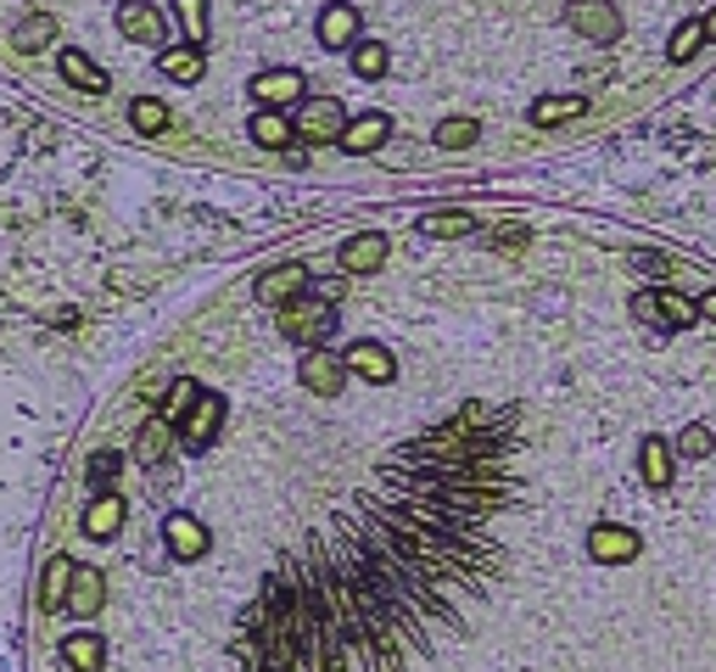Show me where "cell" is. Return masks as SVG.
Returning a JSON list of instances; mask_svg holds the SVG:
<instances>
[{"instance_id":"14","label":"cell","mask_w":716,"mask_h":672,"mask_svg":"<svg viewBox=\"0 0 716 672\" xmlns=\"http://www.w3.org/2000/svg\"><path fill=\"white\" fill-rule=\"evenodd\" d=\"M387 264V235H352L347 246H341V270L347 275H370V270H381Z\"/></svg>"},{"instance_id":"28","label":"cell","mask_w":716,"mask_h":672,"mask_svg":"<svg viewBox=\"0 0 716 672\" xmlns=\"http://www.w3.org/2000/svg\"><path fill=\"white\" fill-rule=\"evenodd\" d=\"M476 135H482L476 118H442V124H436V146H448V151H465Z\"/></svg>"},{"instance_id":"15","label":"cell","mask_w":716,"mask_h":672,"mask_svg":"<svg viewBox=\"0 0 716 672\" xmlns=\"http://www.w3.org/2000/svg\"><path fill=\"white\" fill-rule=\"evenodd\" d=\"M118 527H124V498L118 493H96L90 498V511H84V533L90 538H118Z\"/></svg>"},{"instance_id":"24","label":"cell","mask_w":716,"mask_h":672,"mask_svg":"<svg viewBox=\"0 0 716 672\" xmlns=\"http://www.w3.org/2000/svg\"><path fill=\"white\" fill-rule=\"evenodd\" d=\"M197 398H202V387H197L191 376H179V381L168 387V403H162V420H168V427H173V420H179V427H186V414L197 409Z\"/></svg>"},{"instance_id":"10","label":"cell","mask_w":716,"mask_h":672,"mask_svg":"<svg viewBox=\"0 0 716 672\" xmlns=\"http://www.w3.org/2000/svg\"><path fill=\"white\" fill-rule=\"evenodd\" d=\"M303 286H308V270L303 264H281V270H268V275H257V303H292V297H303Z\"/></svg>"},{"instance_id":"4","label":"cell","mask_w":716,"mask_h":672,"mask_svg":"<svg viewBox=\"0 0 716 672\" xmlns=\"http://www.w3.org/2000/svg\"><path fill=\"white\" fill-rule=\"evenodd\" d=\"M297 381H303L314 398H341L347 359H341V354H325V348H308V354H303V365H297Z\"/></svg>"},{"instance_id":"20","label":"cell","mask_w":716,"mask_h":672,"mask_svg":"<svg viewBox=\"0 0 716 672\" xmlns=\"http://www.w3.org/2000/svg\"><path fill=\"white\" fill-rule=\"evenodd\" d=\"M102 600H107V582H102V571H78V577H73V588H67V611H73V617H96V611H102Z\"/></svg>"},{"instance_id":"23","label":"cell","mask_w":716,"mask_h":672,"mask_svg":"<svg viewBox=\"0 0 716 672\" xmlns=\"http://www.w3.org/2000/svg\"><path fill=\"white\" fill-rule=\"evenodd\" d=\"M157 67H162L168 78H179V84H197V78H202V45H179V51H162V56H157Z\"/></svg>"},{"instance_id":"41","label":"cell","mask_w":716,"mask_h":672,"mask_svg":"<svg viewBox=\"0 0 716 672\" xmlns=\"http://www.w3.org/2000/svg\"><path fill=\"white\" fill-rule=\"evenodd\" d=\"M705 40H716V7H710V18H705Z\"/></svg>"},{"instance_id":"3","label":"cell","mask_w":716,"mask_h":672,"mask_svg":"<svg viewBox=\"0 0 716 672\" xmlns=\"http://www.w3.org/2000/svg\"><path fill=\"white\" fill-rule=\"evenodd\" d=\"M566 23H571L582 40H593V45H615V40H621V12L610 7V0H571Z\"/></svg>"},{"instance_id":"29","label":"cell","mask_w":716,"mask_h":672,"mask_svg":"<svg viewBox=\"0 0 716 672\" xmlns=\"http://www.w3.org/2000/svg\"><path fill=\"white\" fill-rule=\"evenodd\" d=\"M162 449H168V420L157 414L151 427L140 432V443H135V460H140V465H157V460H162Z\"/></svg>"},{"instance_id":"31","label":"cell","mask_w":716,"mask_h":672,"mask_svg":"<svg viewBox=\"0 0 716 672\" xmlns=\"http://www.w3.org/2000/svg\"><path fill=\"white\" fill-rule=\"evenodd\" d=\"M129 124H135L140 135H157V129H168V107L151 102V96H140V102L129 107Z\"/></svg>"},{"instance_id":"7","label":"cell","mask_w":716,"mask_h":672,"mask_svg":"<svg viewBox=\"0 0 716 672\" xmlns=\"http://www.w3.org/2000/svg\"><path fill=\"white\" fill-rule=\"evenodd\" d=\"M219 427H224V398H213V392H202L197 398V409L186 414V427H179V438H186V449H208L213 438H219Z\"/></svg>"},{"instance_id":"35","label":"cell","mask_w":716,"mask_h":672,"mask_svg":"<svg viewBox=\"0 0 716 672\" xmlns=\"http://www.w3.org/2000/svg\"><path fill=\"white\" fill-rule=\"evenodd\" d=\"M471 224H476L471 213H425V224H420V230H425V235H465Z\"/></svg>"},{"instance_id":"33","label":"cell","mask_w":716,"mask_h":672,"mask_svg":"<svg viewBox=\"0 0 716 672\" xmlns=\"http://www.w3.org/2000/svg\"><path fill=\"white\" fill-rule=\"evenodd\" d=\"M705 45V23H683L672 34V62H694V51Z\"/></svg>"},{"instance_id":"40","label":"cell","mask_w":716,"mask_h":672,"mask_svg":"<svg viewBox=\"0 0 716 672\" xmlns=\"http://www.w3.org/2000/svg\"><path fill=\"white\" fill-rule=\"evenodd\" d=\"M699 314H705V319H716V292H705V297H699Z\"/></svg>"},{"instance_id":"2","label":"cell","mask_w":716,"mask_h":672,"mask_svg":"<svg viewBox=\"0 0 716 672\" xmlns=\"http://www.w3.org/2000/svg\"><path fill=\"white\" fill-rule=\"evenodd\" d=\"M281 330L292 336V343H303V348H325L330 330H336V308L319 303V297H292L281 308Z\"/></svg>"},{"instance_id":"30","label":"cell","mask_w":716,"mask_h":672,"mask_svg":"<svg viewBox=\"0 0 716 672\" xmlns=\"http://www.w3.org/2000/svg\"><path fill=\"white\" fill-rule=\"evenodd\" d=\"M352 73H358V78H381V73H387V45H376V40L352 45Z\"/></svg>"},{"instance_id":"19","label":"cell","mask_w":716,"mask_h":672,"mask_svg":"<svg viewBox=\"0 0 716 672\" xmlns=\"http://www.w3.org/2000/svg\"><path fill=\"white\" fill-rule=\"evenodd\" d=\"M62 661H67L73 672H102L107 644H102L96 633H67V639H62Z\"/></svg>"},{"instance_id":"16","label":"cell","mask_w":716,"mask_h":672,"mask_svg":"<svg viewBox=\"0 0 716 672\" xmlns=\"http://www.w3.org/2000/svg\"><path fill=\"white\" fill-rule=\"evenodd\" d=\"M387 135H392L387 113H365V118H352V124H347V135H341V151L365 157V151H376V146H381Z\"/></svg>"},{"instance_id":"22","label":"cell","mask_w":716,"mask_h":672,"mask_svg":"<svg viewBox=\"0 0 716 672\" xmlns=\"http://www.w3.org/2000/svg\"><path fill=\"white\" fill-rule=\"evenodd\" d=\"M62 78L73 84V91H90V96L107 91V73L90 62V56H78V51H62Z\"/></svg>"},{"instance_id":"8","label":"cell","mask_w":716,"mask_h":672,"mask_svg":"<svg viewBox=\"0 0 716 672\" xmlns=\"http://www.w3.org/2000/svg\"><path fill=\"white\" fill-rule=\"evenodd\" d=\"M252 96H257L268 113H281V107H292V102L303 96V73H297V67H268V73L252 78Z\"/></svg>"},{"instance_id":"37","label":"cell","mask_w":716,"mask_h":672,"mask_svg":"<svg viewBox=\"0 0 716 672\" xmlns=\"http://www.w3.org/2000/svg\"><path fill=\"white\" fill-rule=\"evenodd\" d=\"M633 314H639L644 325H661V292H639V297H633Z\"/></svg>"},{"instance_id":"36","label":"cell","mask_w":716,"mask_h":672,"mask_svg":"<svg viewBox=\"0 0 716 672\" xmlns=\"http://www.w3.org/2000/svg\"><path fill=\"white\" fill-rule=\"evenodd\" d=\"M118 465H124V460H118V454H113V449H102V454H96V460H90V482H96V487H102V493H107V482H113V476H118Z\"/></svg>"},{"instance_id":"39","label":"cell","mask_w":716,"mask_h":672,"mask_svg":"<svg viewBox=\"0 0 716 672\" xmlns=\"http://www.w3.org/2000/svg\"><path fill=\"white\" fill-rule=\"evenodd\" d=\"M314 297H319V303H336V297H341V281H319Z\"/></svg>"},{"instance_id":"6","label":"cell","mask_w":716,"mask_h":672,"mask_svg":"<svg viewBox=\"0 0 716 672\" xmlns=\"http://www.w3.org/2000/svg\"><path fill=\"white\" fill-rule=\"evenodd\" d=\"M639 533L633 527H615V522H604V527H593L588 533V555L593 560H604V566H626V560H639Z\"/></svg>"},{"instance_id":"12","label":"cell","mask_w":716,"mask_h":672,"mask_svg":"<svg viewBox=\"0 0 716 672\" xmlns=\"http://www.w3.org/2000/svg\"><path fill=\"white\" fill-rule=\"evenodd\" d=\"M118 29L129 34V40H140V45H162V12L157 7H146V0H124L118 7Z\"/></svg>"},{"instance_id":"25","label":"cell","mask_w":716,"mask_h":672,"mask_svg":"<svg viewBox=\"0 0 716 672\" xmlns=\"http://www.w3.org/2000/svg\"><path fill=\"white\" fill-rule=\"evenodd\" d=\"M51 40H56V23H51L45 12H34V18H23V23L12 29V45H18V51H45Z\"/></svg>"},{"instance_id":"9","label":"cell","mask_w":716,"mask_h":672,"mask_svg":"<svg viewBox=\"0 0 716 672\" xmlns=\"http://www.w3.org/2000/svg\"><path fill=\"white\" fill-rule=\"evenodd\" d=\"M162 538H168V555H179V560H202L208 555V527L197 516H186V511H173L162 522Z\"/></svg>"},{"instance_id":"1","label":"cell","mask_w":716,"mask_h":672,"mask_svg":"<svg viewBox=\"0 0 716 672\" xmlns=\"http://www.w3.org/2000/svg\"><path fill=\"white\" fill-rule=\"evenodd\" d=\"M520 414L460 403L275 555L235 622V672H414L460 644L509 566Z\"/></svg>"},{"instance_id":"21","label":"cell","mask_w":716,"mask_h":672,"mask_svg":"<svg viewBox=\"0 0 716 672\" xmlns=\"http://www.w3.org/2000/svg\"><path fill=\"white\" fill-rule=\"evenodd\" d=\"M246 135H252L257 146H268V151H281V146H292V135H297V129H292V118H286V113H268V107H263V113H252Z\"/></svg>"},{"instance_id":"17","label":"cell","mask_w":716,"mask_h":672,"mask_svg":"<svg viewBox=\"0 0 716 672\" xmlns=\"http://www.w3.org/2000/svg\"><path fill=\"white\" fill-rule=\"evenodd\" d=\"M639 465H644V482H650V487H672V476H677V449H672L666 438H644Z\"/></svg>"},{"instance_id":"13","label":"cell","mask_w":716,"mask_h":672,"mask_svg":"<svg viewBox=\"0 0 716 672\" xmlns=\"http://www.w3.org/2000/svg\"><path fill=\"white\" fill-rule=\"evenodd\" d=\"M358 40V12L347 7V0H336V7L319 12V45L325 51H347Z\"/></svg>"},{"instance_id":"26","label":"cell","mask_w":716,"mask_h":672,"mask_svg":"<svg viewBox=\"0 0 716 672\" xmlns=\"http://www.w3.org/2000/svg\"><path fill=\"white\" fill-rule=\"evenodd\" d=\"M577 113H588V102L582 96H544V102H537L531 107V124H566V118H577Z\"/></svg>"},{"instance_id":"5","label":"cell","mask_w":716,"mask_h":672,"mask_svg":"<svg viewBox=\"0 0 716 672\" xmlns=\"http://www.w3.org/2000/svg\"><path fill=\"white\" fill-rule=\"evenodd\" d=\"M297 135H308V140H341V135H347L341 102H330V96L303 102V107H297Z\"/></svg>"},{"instance_id":"27","label":"cell","mask_w":716,"mask_h":672,"mask_svg":"<svg viewBox=\"0 0 716 672\" xmlns=\"http://www.w3.org/2000/svg\"><path fill=\"white\" fill-rule=\"evenodd\" d=\"M173 18H179V29H186L191 45L208 40V0H173Z\"/></svg>"},{"instance_id":"38","label":"cell","mask_w":716,"mask_h":672,"mask_svg":"<svg viewBox=\"0 0 716 672\" xmlns=\"http://www.w3.org/2000/svg\"><path fill=\"white\" fill-rule=\"evenodd\" d=\"M633 264L650 270V275H666V259H661V252H633Z\"/></svg>"},{"instance_id":"11","label":"cell","mask_w":716,"mask_h":672,"mask_svg":"<svg viewBox=\"0 0 716 672\" xmlns=\"http://www.w3.org/2000/svg\"><path fill=\"white\" fill-rule=\"evenodd\" d=\"M341 359H347V370H358V376H365V381H376V387H387V381L398 376V359H392L381 343H352Z\"/></svg>"},{"instance_id":"18","label":"cell","mask_w":716,"mask_h":672,"mask_svg":"<svg viewBox=\"0 0 716 672\" xmlns=\"http://www.w3.org/2000/svg\"><path fill=\"white\" fill-rule=\"evenodd\" d=\"M73 577H78V566H73L67 555H51L45 582H40V606H45V611H62V606H67V588H73Z\"/></svg>"},{"instance_id":"34","label":"cell","mask_w":716,"mask_h":672,"mask_svg":"<svg viewBox=\"0 0 716 672\" xmlns=\"http://www.w3.org/2000/svg\"><path fill=\"white\" fill-rule=\"evenodd\" d=\"M677 454H688V460H705V454H716V432H710V427H688V432L677 438Z\"/></svg>"},{"instance_id":"32","label":"cell","mask_w":716,"mask_h":672,"mask_svg":"<svg viewBox=\"0 0 716 672\" xmlns=\"http://www.w3.org/2000/svg\"><path fill=\"white\" fill-rule=\"evenodd\" d=\"M699 319V303L683 297V292H661V325H694Z\"/></svg>"}]
</instances>
